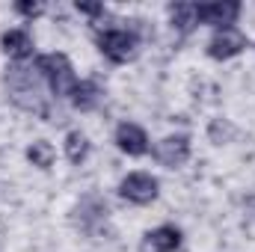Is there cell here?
<instances>
[{"label": "cell", "instance_id": "1", "mask_svg": "<svg viewBox=\"0 0 255 252\" xmlns=\"http://www.w3.org/2000/svg\"><path fill=\"white\" fill-rule=\"evenodd\" d=\"M36 71L48 80V86H51V92H54L57 98L71 95L74 86H77L74 68H71V63H68L65 54H45V57H39V60H36Z\"/></svg>", "mask_w": 255, "mask_h": 252}, {"label": "cell", "instance_id": "2", "mask_svg": "<svg viewBox=\"0 0 255 252\" xmlns=\"http://www.w3.org/2000/svg\"><path fill=\"white\" fill-rule=\"evenodd\" d=\"M6 83H9V92H12V101L21 107V110H30V113H48L45 110V104H42V95H39V89H36V83H33V77L27 74V68H21V65H15L9 74H6Z\"/></svg>", "mask_w": 255, "mask_h": 252}, {"label": "cell", "instance_id": "3", "mask_svg": "<svg viewBox=\"0 0 255 252\" xmlns=\"http://www.w3.org/2000/svg\"><path fill=\"white\" fill-rule=\"evenodd\" d=\"M98 48L113 63H128L136 54V36L130 30H107V33L98 36Z\"/></svg>", "mask_w": 255, "mask_h": 252}, {"label": "cell", "instance_id": "4", "mask_svg": "<svg viewBox=\"0 0 255 252\" xmlns=\"http://www.w3.org/2000/svg\"><path fill=\"white\" fill-rule=\"evenodd\" d=\"M241 15V3L235 0H214V3H196V24H214L220 27H232Z\"/></svg>", "mask_w": 255, "mask_h": 252}, {"label": "cell", "instance_id": "5", "mask_svg": "<svg viewBox=\"0 0 255 252\" xmlns=\"http://www.w3.org/2000/svg\"><path fill=\"white\" fill-rule=\"evenodd\" d=\"M119 196L133 205H148L157 199V178H151L148 172H130L119 184Z\"/></svg>", "mask_w": 255, "mask_h": 252}, {"label": "cell", "instance_id": "6", "mask_svg": "<svg viewBox=\"0 0 255 252\" xmlns=\"http://www.w3.org/2000/svg\"><path fill=\"white\" fill-rule=\"evenodd\" d=\"M244 48H247V36H244L238 27H220V30L211 36V42H208V54H211L214 60H232V57H238Z\"/></svg>", "mask_w": 255, "mask_h": 252}, {"label": "cell", "instance_id": "7", "mask_svg": "<svg viewBox=\"0 0 255 252\" xmlns=\"http://www.w3.org/2000/svg\"><path fill=\"white\" fill-rule=\"evenodd\" d=\"M154 157H157L163 166H181V163L190 157V139H187L184 133L166 136V139H160V142H157Z\"/></svg>", "mask_w": 255, "mask_h": 252}, {"label": "cell", "instance_id": "8", "mask_svg": "<svg viewBox=\"0 0 255 252\" xmlns=\"http://www.w3.org/2000/svg\"><path fill=\"white\" fill-rule=\"evenodd\" d=\"M178 247H181V232L175 226H160L142 238L139 252H175Z\"/></svg>", "mask_w": 255, "mask_h": 252}, {"label": "cell", "instance_id": "9", "mask_svg": "<svg viewBox=\"0 0 255 252\" xmlns=\"http://www.w3.org/2000/svg\"><path fill=\"white\" fill-rule=\"evenodd\" d=\"M116 145L125 154H130V157H139V154L148 151V136H145V130L139 125L125 122V125H119V130H116Z\"/></svg>", "mask_w": 255, "mask_h": 252}, {"label": "cell", "instance_id": "10", "mask_svg": "<svg viewBox=\"0 0 255 252\" xmlns=\"http://www.w3.org/2000/svg\"><path fill=\"white\" fill-rule=\"evenodd\" d=\"M3 51L15 60H27L33 54V39L27 30H9L3 33Z\"/></svg>", "mask_w": 255, "mask_h": 252}, {"label": "cell", "instance_id": "11", "mask_svg": "<svg viewBox=\"0 0 255 252\" xmlns=\"http://www.w3.org/2000/svg\"><path fill=\"white\" fill-rule=\"evenodd\" d=\"M71 101H74L77 110H92V107H98V101H101V89H98V83H92V80L77 83L74 92H71Z\"/></svg>", "mask_w": 255, "mask_h": 252}, {"label": "cell", "instance_id": "12", "mask_svg": "<svg viewBox=\"0 0 255 252\" xmlns=\"http://www.w3.org/2000/svg\"><path fill=\"white\" fill-rule=\"evenodd\" d=\"M27 160L39 169H51L54 166V145L48 139H36L30 148H27Z\"/></svg>", "mask_w": 255, "mask_h": 252}, {"label": "cell", "instance_id": "13", "mask_svg": "<svg viewBox=\"0 0 255 252\" xmlns=\"http://www.w3.org/2000/svg\"><path fill=\"white\" fill-rule=\"evenodd\" d=\"M65 154H68L71 163H83L86 154H89V139H86L80 130H71V133L65 136Z\"/></svg>", "mask_w": 255, "mask_h": 252}, {"label": "cell", "instance_id": "14", "mask_svg": "<svg viewBox=\"0 0 255 252\" xmlns=\"http://www.w3.org/2000/svg\"><path fill=\"white\" fill-rule=\"evenodd\" d=\"M169 18H172V24L181 33H187L193 24H196V3H172L169 6Z\"/></svg>", "mask_w": 255, "mask_h": 252}, {"label": "cell", "instance_id": "15", "mask_svg": "<svg viewBox=\"0 0 255 252\" xmlns=\"http://www.w3.org/2000/svg\"><path fill=\"white\" fill-rule=\"evenodd\" d=\"M15 9H18L21 15H30V18H33V15H42L45 6H42V3H24V0H21V3H15Z\"/></svg>", "mask_w": 255, "mask_h": 252}, {"label": "cell", "instance_id": "16", "mask_svg": "<svg viewBox=\"0 0 255 252\" xmlns=\"http://www.w3.org/2000/svg\"><path fill=\"white\" fill-rule=\"evenodd\" d=\"M77 12H83V15H101L104 6L101 3H77Z\"/></svg>", "mask_w": 255, "mask_h": 252}]
</instances>
